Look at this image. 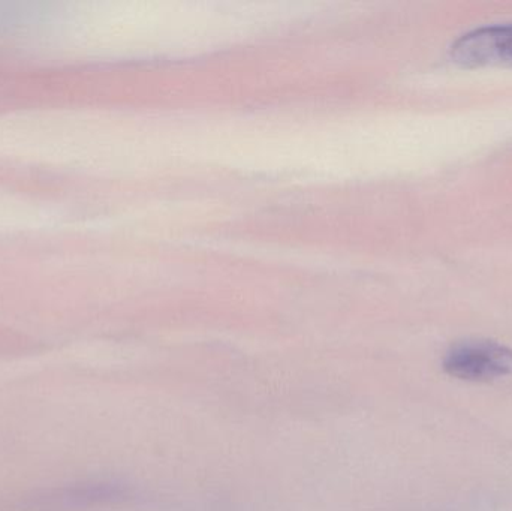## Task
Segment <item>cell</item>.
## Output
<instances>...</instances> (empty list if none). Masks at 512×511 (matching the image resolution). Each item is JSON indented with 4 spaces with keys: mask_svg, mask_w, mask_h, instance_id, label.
<instances>
[{
    "mask_svg": "<svg viewBox=\"0 0 512 511\" xmlns=\"http://www.w3.org/2000/svg\"><path fill=\"white\" fill-rule=\"evenodd\" d=\"M448 375L472 383H489L512 375V350L492 341H468L448 351Z\"/></svg>",
    "mask_w": 512,
    "mask_h": 511,
    "instance_id": "cell-1",
    "label": "cell"
},
{
    "mask_svg": "<svg viewBox=\"0 0 512 511\" xmlns=\"http://www.w3.org/2000/svg\"><path fill=\"white\" fill-rule=\"evenodd\" d=\"M451 56L469 68L512 65V24L466 33L451 48Z\"/></svg>",
    "mask_w": 512,
    "mask_h": 511,
    "instance_id": "cell-2",
    "label": "cell"
}]
</instances>
